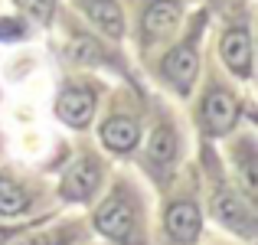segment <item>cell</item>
<instances>
[{
  "label": "cell",
  "instance_id": "obj_1",
  "mask_svg": "<svg viewBox=\"0 0 258 245\" xmlns=\"http://www.w3.org/2000/svg\"><path fill=\"white\" fill-rule=\"evenodd\" d=\"M213 206H216V216H219L232 232L245 235V239H252V235H255V216H252L248 203L242 200L239 193H232V190H219Z\"/></svg>",
  "mask_w": 258,
  "mask_h": 245
},
{
  "label": "cell",
  "instance_id": "obj_2",
  "mask_svg": "<svg viewBox=\"0 0 258 245\" xmlns=\"http://www.w3.org/2000/svg\"><path fill=\"white\" fill-rule=\"evenodd\" d=\"M98 180H101V167L92 157L76 160L69 170H66V176H62V193H66V200L85 203L88 196L98 190Z\"/></svg>",
  "mask_w": 258,
  "mask_h": 245
},
{
  "label": "cell",
  "instance_id": "obj_3",
  "mask_svg": "<svg viewBox=\"0 0 258 245\" xmlns=\"http://www.w3.org/2000/svg\"><path fill=\"white\" fill-rule=\"evenodd\" d=\"M180 17H183V7L176 0H151V7L144 10V36L147 39H164L180 26Z\"/></svg>",
  "mask_w": 258,
  "mask_h": 245
},
{
  "label": "cell",
  "instance_id": "obj_4",
  "mask_svg": "<svg viewBox=\"0 0 258 245\" xmlns=\"http://www.w3.org/2000/svg\"><path fill=\"white\" fill-rule=\"evenodd\" d=\"M203 114H206V125H209L213 134H226V131H232L235 118H239V101H235L226 88H213V92L206 95Z\"/></svg>",
  "mask_w": 258,
  "mask_h": 245
},
{
  "label": "cell",
  "instance_id": "obj_5",
  "mask_svg": "<svg viewBox=\"0 0 258 245\" xmlns=\"http://www.w3.org/2000/svg\"><path fill=\"white\" fill-rule=\"evenodd\" d=\"M95 226H98V232H105L108 239L127 242L131 226H134V216H131V209H127V203L121 200V196H111V200H108L105 206L98 209V216H95Z\"/></svg>",
  "mask_w": 258,
  "mask_h": 245
},
{
  "label": "cell",
  "instance_id": "obj_6",
  "mask_svg": "<svg viewBox=\"0 0 258 245\" xmlns=\"http://www.w3.org/2000/svg\"><path fill=\"white\" fill-rule=\"evenodd\" d=\"M222 59H226V66L235 72V76L248 79L252 76V39H248V33L242 30V26H232V30H226V36H222Z\"/></svg>",
  "mask_w": 258,
  "mask_h": 245
},
{
  "label": "cell",
  "instance_id": "obj_7",
  "mask_svg": "<svg viewBox=\"0 0 258 245\" xmlns=\"http://www.w3.org/2000/svg\"><path fill=\"white\" fill-rule=\"evenodd\" d=\"M200 209L193 206V203H173L170 209H167V232H170L173 242L180 245H193L200 239Z\"/></svg>",
  "mask_w": 258,
  "mask_h": 245
},
{
  "label": "cell",
  "instance_id": "obj_8",
  "mask_svg": "<svg viewBox=\"0 0 258 245\" xmlns=\"http://www.w3.org/2000/svg\"><path fill=\"white\" fill-rule=\"evenodd\" d=\"M196 69H200V59H196L193 39L183 43L180 49H173L170 56L164 59V76L170 79L180 92H189V85H193V79H196Z\"/></svg>",
  "mask_w": 258,
  "mask_h": 245
},
{
  "label": "cell",
  "instance_id": "obj_9",
  "mask_svg": "<svg viewBox=\"0 0 258 245\" xmlns=\"http://www.w3.org/2000/svg\"><path fill=\"white\" fill-rule=\"evenodd\" d=\"M56 111L66 125L85 128L88 121H92V111H95V95L88 92V88H69V92H62Z\"/></svg>",
  "mask_w": 258,
  "mask_h": 245
},
{
  "label": "cell",
  "instance_id": "obj_10",
  "mask_svg": "<svg viewBox=\"0 0 258 245\" xmlns=\"http://www.w3.org/2000/svg\"><path fill=\"white\" fill-rule=\"evenodd\" d=\"M88 20L98 26L101 33H108L111 39L124 36V17H121V7L114 0H82Z\"/></svg>",
  "mask_w": 258,
  "mask_h": 245
},
{
  "label": "cell",
  "instance_id": "obj_11",
  "mask_svg": "<svg viewBox=\"0 0 258 245\" xmlns=\"http://www.w3.org/2000/svg\"><path fill=\"white\" fill-rule=\"evenodd\" d=\"M101 141H105L111 151L127 154L134 144H138V121H134V118H124V114L105 121V128H101Z\"/></svg>",
  "mask_w": 258,
  "mask_h": 245
},
{
  "label": "cell",
  "instance_id": "obj_12",
  "mask_svg": "<svg viewBox=\"0 0 258 245\" xmlns=\"http://www.w3.org/2000/svg\"><path fill=\"white\" fill-rule=\"evenodd\" d=\"M147 157H151V163H157V167H170L176 160V138L167 125L151 134V141H147Z\"/></svg>",
  "mask_w": 258,
  "mask_h": 245
},
{
  "label": "cell",
  "instance_id": "obj_13",
  "mask_svg": "<svg viewBox=\"0 0 258 245\" xmlns=\"http://www.w3.org/2000/svg\"><path fill=\"white\" fill-rule=\"evenodd\" d=\"M23 209H26V193L17 183L0 176V216H17V213H23Z\"/></svg>",
  "mask_w": 258,
  "mask_h": 245
},
{
  "label": "cell",
  "instance_id": "obj_14",
  "mask_svg": "<svg viewBox=\"0 0 258 245\" xmlns=\"http://www.w3.org/2000/svg\"><path fill=\"white\" fill-rule=\"evenodd\" d=\"M239 167H242V183H245V190L255 196V193H258V180H255V151H252V144L242 147Z\"/></svg>",
  "mask_w": 258,
  "mask_h": 245
},
{
  "label": "cell",
  "instance_id": "obj_15",
  "mask_svg": "<svg viewBox=\"0 0 258 245\" xmlns=\"http://www.w3.org/2000/svg\"><path fill=\"white\" fill-rule=\"evenodd\" d=\"M23 10L30 13L36 23H49L52 20V10H56V0H20Z\"/></svg>",
  "mask_w": 258,
  "mask_h": 245
},
{
  "label": "cell",
  "instance_id": "obj_16",
  "mask_svg": "<svg viewBox=\"0 0 258 245\" xmlns=\"http://www.w3.org/2000/svg\"><path fill=\"white\" fill-rule=\"evenodd\" d=\"M69 56L72 59H79V63H98V46L92 43V39H85V36H79L76 43L69 46Z\"/></svg>",
  "mask_w": 258,
  "mask_h": 245
},
{
  "label": "cell",
  "instance_id": "obj_17",
  "mask_svg": "<svg viewBox=\"0 0 258 245\" xmlns=\"http://www.w3.org/2000/svg\"><path fill=\"white\" fill-rule=\"evenodd\" d=\"M23 36V23L20 20H0V39H20Z\"/></svg>",
  "mask_w": 258,
  "mask_h": 245
}]
</instances>
